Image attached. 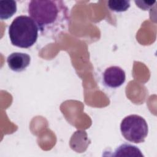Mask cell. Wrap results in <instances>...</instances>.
<instances>
[{"instance_id":"cell-1","label":"cell","mask_w":157,"mask_h":157,"mask_svg":"<svg viewBox=\"0 0 157 157\" xmlns=\"http://www.w3.org/2000/svg\"><path fill=\"white\" fill-rule=\"evenodd\" d=\"M27 11L45 37L55 38L68 29L70 11L63 1L32 0L27 4Z\"/></svg>"},{"instance_id":"cell-2","label":"cell","mask_w":157,"mask_h":157,"mask_svg":"<svg viewBox=\"0 0 157 157\" xmlns=\"http://www.w3.org/2000/svg\"><path fill=\"white\" fill-rule=\"evenodd\" d=\"M39 28L35 21L27 15L17 17L9 28V36L12 45L28 48L37 41Z\"/></svg>"},{"instance_id":"cell-3","label":"cell","mask_w":157,"mask_h":157,"mask_svg":"<svg viewBox=\"0 0 157 157\" xmlns=\"http://www.w3.org/2000/svg\"><path fill=\"white\" fill-rule=\"evenodd\" d=\"M120 130L126 140L135 144L144 142L148 128L145 120L140 115H130L121 121Z\"/></svg>"},{"instance_id":"cell-4","label":"cell","mask_w":157,"mask_h":157,"mask_svg":"<svg viewBox=\"0 0 157 157\" xmlns=\"http://www.w3.org/2000/svg\"><path fill=\"white\" fill-rule=\"evenodd\" d=\"M104 84L111 88H117L125 82L126 74L123 69L117 66H110L105 69L102 74Z\"/></svg>"},{"instance_id":"cell-5","label":"cell","mask_w":157,"mask_h":157,"mask_svg":"<svg viewBox=\"0 0 157 157\" xmlns=\"http://www.w3.org/2000/svg\"><path fill=\"white\" fill-rule=\"evenodd\" d=\"M31 57L29 55L20 52L11 53L7 58L9 68L15 72H21L29 65Z\"/></svg>"},{"instance_id":"cell-6","label":"cell","mask_w":157,"mask_h":157,"mask_svg":"<svg viewBox=\"0 0 157 157\" xmlns=\"http://www.w3.org/2000/svg\"><path fill=\"white\" fill-rule=\"evenodd\" d=\"M17 12V2L13 0L0 1V18L7 20Z\"/></svg>"},{"instance_id":"cell-7","label":"cell","mask_w":157,"mask_h":157,"mask_svg":"<svg viewBox=\"0 0 157 157\" xmlns=\"http://www.w3.org/2000/svg\"><path fill=\"white\" fill-rule=\"evenodd\" d=\"M115 156H143L141 151L136 146L124 144L120 145L114 151Z\"/></svg>"},{"instance_id":"cell-8","label":"cell","mask_w":157,"mask_h":157,"mask_svg":"<svg viewBox=\"0 0 157 157\" xmlns=\"http://www.w3.org/2000/svg\"><path fill=\"white\" fill-rule=\"evenodd\" d=\"M107 6L113 12H123L130 7V1L124 0H110L107 1Z\"/></svg>"},{"instance_id":"cell-9","label":"cell","mask_w":157,"mask_h":157,"mask_svg":"<svg viewBox=\"0 0 157 157\" xmlns=\"http://www.w3.org/2000/svg\"><path fill=\"white\" fill-rule=\"evenodd\" d=\"M135 3L137 7L144 10H147L150 9L156 1H135Z\"/></svg>"}]
</instances>
